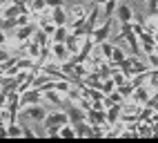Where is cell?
Masks as SVG:
<instances>
[{"mask_svg":"<svg viewBox=\"0 0 158 143\" xmlns=\"http://www.w3.org/2000/svg\"><path fill=\"white\" fill-rule=\"evenodd\" d=\"M111 27H114V18H105V23H102V25H96V29L91 32V40H94L96 45H100L102 40H109Z\"/></svg>","mask_w":158,"mask_h":143,"instance_id":"1","label":"cell"},{"mask_svg":"<svg viewBox=\"0 0 158 143\" xmlns=\"http://www.w3.org/2000/svg\"><path fill=\"white\" fill-rule=\"evenodd\" d=\"M36 103H43V92L38 87H29L25 92H20V110L27 105H36Z\"/></svg>","mask_w":158,"mask_h":143,"instance_id":"2","label":"cell"},{"mask_svg":"<svg viewBox=\"0 0 158 143\" xmlns=\"http://www.w3.org/2000/svg\"><path fill=\"white\" fill-rule=\"evenodd\" d=\"M43 123H45V128H49V125H65V123H69V116H67L65 110H60V112H47L45 119H43Z\"/></svg>","mask_w":158,"mask_h":143,"instance_id":"3","label":"cell"},{"mask_svg":"<svg viewBox=\"0 0 158 143\" xmlns=\"http://www.w3.org/2000/svg\"><path fill=\"white\" fill-rule=\"evenodd\" d=\"M152 92H154V89H152L149 85L145 83V85H138V87H134V94H131L129 98H131V101H136V103H138V105H145L147 101H149Z\"/></svg>","mask_w":158,"mask_h":143,"instance_id":"4","label":"cell"},{"mask_svg":"<svg viewBox=\"0 0 158 143\" xmlns=\"http://www.w3.org/2000/svg\"><path fill=\"white\" fill-rule=\"evenodd\" d=\"M38 29V23H27V25H23V27H16V40L18 43H25V40H29L31 36H34V32Z\"/></svg>","mask_w":158,"mask_h":143,"instance_id":"5","label":"cell"},{"mask_svg":"<svg viewBox=\"0 0 158 143\" xmlns=\"http://www.w3.org/2000/svg\"><path fill=\"white\" fill-rule=\"evenodd\" d=\"M98 16H100V9H98V5H94V9L87 14V20H85V36H91V32L96 29Z\"/></svg>","mask_w":158,"mask_h":143,"instance_id":"6","label":"cell"},{"mask_svg":"<svg viewBox=\"0 0 158 143\" xmlns=\"http://www.w3.org/2000/svg\"><path fill=\"white\" fill-rule=\"evenodd\" d=\"M49 49H51V56H54V60H58V63H62V60H67L71 54L67 52L65 43H49Z\"/></svg>","mask_w":158,"mask_h":143,"instance_id":"7","label":"cell"},{"mask_svg":"<svg viewBox=\"0 0 158 143\" xmlns=\"http://www.w3.org/2000/svg\"><path fill=\"white\" fill-rule=\"evenodd\" d=\"M23 110L27 112V116H29V119H34V121H43V119H45V114H47V107H43V103L27 105V107H23Z\"/></svg>","mask_w":158,"mask_h":143,"instance_id":"8","label":"cell"},{"mask_svg":"<svg viewBox=\"0 0 158 143\" xmlns=\"http://www.w3.org/2000/svg\"><path fill=\"white\" fill-rule=\"evenodd\" d=\"M114 14L118 16V25H120V23H131V20H134V11H131L129 5H120V2H118V7H116Z\"/></svg>","mask_w":158,"mask_h":143,"instance_id":"9","label":"cell"},{"mask_svg":"<svg viewBox=\"0 0 158 143\" xmlns=\"http://www.w3.org/2000/svg\"><path fill=\"white\" fill-rule=\"evenodd\" d=\"M49 18L54 20L56 27L69 23V20H67V14H65V7H54V9H49Z\"/></svg>","mask_w":158,"mask_h":143,"instance_id":"10","label":"cell"},{"mask_svg":"<svg viewBox=\"0 0 158 143\" xmlns=\"http://www.w3.org/2000/svg\"><path fill=\"white\" fill-rule=\"evenodd\" d=\"M43 98H47L49 103H54V105H58V107H65V101H62V96H60L58 89H45V92H43Z\"/></svg>","mask_w":158,"mask_h":143,"instance_id":"11","label":"cell"},{"mask_svg":"<svg viewBox=\"0 0 158 143\" xmlns=\"http://www.w3.org/2000/svg\"><path fill=\"white\" fill-rule=\"evenodd\" d=\"M80 40H82V38H78L76 34H71V32H69V36L65 38V47H67V52H69V54H76L78 49H80Z\"/></svg>","mask_w":158,"mask_h":143,"instance_id":"12","label":"cell"},{"mask_svg":"<svg viewBox=\"0 0 158 143\" xmlns=\"http://www.w3.org/2000/svg\"><path fill=\"white\" fill-rule=\"evenodd\" d=\"M69 116V123H78V121H85V110L80 107H62Z\"/></svg>","mask_w":158,"mask_h":143,"instance_id":"13","label":"cell"},{"mask_svg":"<svg viewBox=\"0 0 158 143\" xmlns=\"http://www.w3.org/2000/svg\"><path fill=\"white\" fill-rule=\"evenodd\" d=\"M67 36H69V27L67 25H60V27H56V32L49 36V40H51V43H65Z\"/></svg>","mask_w":158,"mask_h":143,"instance_id":"14","label":"cell"},{"mask_svg":"<svg viewBox=\"0 0 158 143\" xmlns=\"http://www.w3.org/2000/svg\"><path fill=\"white\" fill-rule=\"evenodd\" d=\"M125 58H127V56H125V52H123L120 47H116V45H114V52H111V58L107 60V63H109L111 67H118V65L123 63Z\"/></svg>","mask_w":158,"mask_h":143,"instance_id":"15","label":"cell"},{"mask_svg":"<svg viewBox=\"0 0 158 143\" xmlns=\"http://www.w3.org/2000/svg\"><path fill=\"white\" fill-rule=\"evenodd\" d=\"M76 128V136H91V123L87 121H78V123H73Z\"/></svg>","mask_w":158,"mask_h":143,"instance_id":"16","label":"cell"},{"mask_svg":"<svg viewBox=\"0 0 158 143\" xmlns=\"http://www.w3.org/2000/svg\"><path fill=\"white\" fill-rule=\"evenodd\" d=\"M45 9H47L45 0H31V2H29V14L34 18H38V14H43Z\"/></svg>","mask_w":158,"mask_h":143,"instance_id":"17","label":"cell"},{"mask_svg":"<svg viewBox=\"0 0 158 143\" xmlns=\"http://www.w3.org/2000/svg\"><path fill=\"white\" fill-rule=\"evenodd\" d=\"M31 40H36V43H38L40 47H45V45H49V43H51V40H49V36H47V34H45V32H43V29H40V27H38L36 32H34V36H31Z\"/></svg>","mask_w":158,"mask_h":143,"instance_id":"18","label":"cell"},{"mask_svg":"<svg viewBox=\"0 0 158 143\" xmlns=\"http://www.w3.org/2000/svg\"><path fill=\"white\" fill-rule=\"evenodd\" d=\"M118 7V0H105L102 2V11H105V18H114V11Z\"/></svg>","mask_w":158,"mask_h":143,"instance_id":"19","label":"cell"},{"mask_svg":"<svg viewBox=\"0 0 158 143\" xmlns=\"http://www.w3.org/2000/svg\"><path fill=\"white\" fill-rule=\"evenodd\" d=\"M60 136L62 139H76V128H73V123L60 125Z\"/></svg>","mask_w":158,"mask_h":143,"instance_id":"20","label":"cell"},{"mask_svg":"<svg viewBox=\"0 0 158 143\" xmlns=\"http://www.w3.org/2000/svg\"><path fill=\"white\" fill-rule=\"evenodd\" d=\"M116 92H118L123 98H129V96L134 94V85L127 80V83H123V85H116Z\"/></svg>","mask_w":158,"mask_h":143,"instance_id":"21","label":"cell"},{"mask_svg":"<svg viewBox=\"0 0 158 143\" xmlns=\"http://www.w3.org/2000/svg\"><path fill=\"white\" fill-rule=\"evenodd\" d=\"M98 49H100L102 58H105V60H109V58H111V52H114V45L109 43V40H102V43L98 45Z\"/></svg>","mask_w":158,"mask_h":143,"instance_id":"22","label":"cell"},{"mask_svg":"<svg viewBox=\"0 0 158 143\" xmlns=\"http://www.w3.org/2000/svg\"><path fill=\"white\" fill-rule=\"evenodd\" d=\"M111 78H114V83H116V85H123V83H127V80H129L118 67H114V69H111Z\"/></svg>","mask_w":158,"mask_h":143,"instance_id":"23","label":"cell"},{"mask_svg":"<svg viewBox=\"0 0 158 143\" xmlns=\"http://www.w3.org/2000/svg\"><path fill=\"white\" fill-rule=\"evenodd\" d=\"M116 89V83H114V78L109 76V78H102V83H100V92L102 94H109V92H114Z\"/></svg>","mask_w":158,"mask_h":143,"instance_id":"24","label":"cell"},{"mask_svg":"<svg viewBox=\"0 0 158 143\" xmlns=\"http://www.w3.org/2000/svg\"><path fill=\"white\" fill-rule=\"evenodd\" d=\"M147 2V16H158V0H145Z\"/></svg>","mask_w":158,"mask_h":143,"instance_id":"25","label":"cell"},{"mask_svg":"<svg viewBox=\"0 0 158 143\" xmlns=\"http://www.w3.org/2000/svg\"><path fill=\"white\" fill-rule=\"evenodd\" d=\"M145 58H147V65H149V67H158V49H154V52L147 54Z\"/></svg>","mask_w":158,"mask_h":143,"instance_id":"26","label":"cell"},{"mask_svg":"<svg viewBox=\"0 0 158 143\" xmlns=\"http://www.w3.org/2000/svg\"><path fill=\"white\" fill-rule=\"evenodd\" d=\"M45 134H47V136H60V125H49V128H45Z\"/></svg>","mask_w":158,"mask_h":143,"instance_id":"27","label":"cell"},{"mask_svg":"<svg viewBox=\"0 0 158 143\" xmlns=\"http://www.w3.org/2000/svg\"><path fill=\"white\" fill-rule=\"evenodd\" d=\"M71 14H73V18H78V16H87V9L85 7H80V5H76L71 9Z\"/></svg>","mask_w":158,"mask_h":143,"instance_id":"28","label":"cell"},{"mask_svg":"<svg viewBox=\"0 0 158 143\" xmlns=\"http://www.w3.org/2000/svg\"><path fill=\"white\" fill-rule=\"evenodd\" d=\"M47 9H54V7H65V0H45Z\"/></svg>","mask_w":158,"mask_h":143,"instance_id":"29","label":"cell"},{"mask_svg":"<svg viewBox=\"0 0 158 143\" xmlns=\"http://www.w3.org/2000/svg\"><path fill=\"white\" fill-rule=\"evenodd\" d=\"M20 128H23V136H29V139H34L36 134H34V130H29L27 125H20Z\"/></svg>","mask_w":158,"mask_h":143,"instance_id":"30","label":"cell"},{"mask_svg":"<svg viewBox=\"0 0 158 143\" xmlns=\"http://www.w3.org/2000/svg\"><path fill=\"white\" fill-rule=\"evenodd\" d=\"M5 43H7V34L2 32V29H0V47H2Z\"/></svg>","mask_w":158,"mask_h":143,"instance_id":"31","label":"cell"},{"mask_svg":"<svg viewBox=\"0 0 158 143\" xmlns=\"http://www.w3.org/2000/svg\"><path fill=\"white\" fill-rule=\"evenodd\" d=\"M89 2H91V5H102L105 0H89Z\"/></svg>","mask_w":158,"mask_h":143,"instance_id":"32","label":"cell"},{"mask_svg":"<svg viewBox=\"0 0 158 143\" xmlns=\"http://www.w3.org/2000/svg\"><path fill=\"white\" fill-rule=\"evenodd\" d=\"M20 2H25V5H27V7H29V2H31V0H20Z\"/></svg>","mask_w":158,"mask_h":143,"instance_id":"33","label":"cell"},{"mask_svg":"<svg viewBox=\"0 0 158 143\" xmlns=\"http://www.w3.org/2000/svg\"><path fill=\"white\" fill-rule=\"evenodd\" d=\"M2 9H5V5H0V16H2Z\"/></svg>","mask_w":158,"mask_h":143,"instance_id":"34","label":"cell"},{"mask_svg":"<svg viewBox=\"0 0 158 143\" xmlns=\"http://www.w3.org/2000/svg\"><path fill=\"white\" fill-rule=\"evenodd\" d=\"M143 2H145V0H143Z\"/></svg>","mask_w":158,"mask_h":143,"instance_id":"35","label":"cell"}]
</instances>
